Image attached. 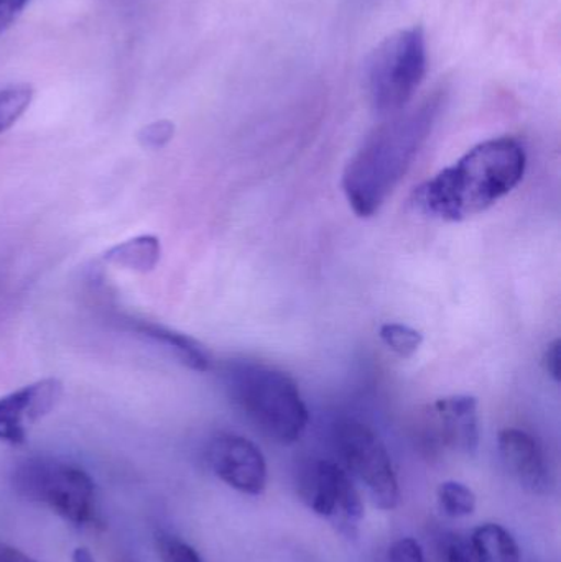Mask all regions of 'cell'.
<instances>
[{
	"instance_id": "obj_1",
	"label": "cell",
	"mask_w": 561,
	"mask_h": 562,
	"mask_svg": "<svg viewBox=\"0 0 561 562\" xmlns=\"http://www.w3.org/2000/svg\"><path fill=\"white\" fill-rule=\"evenodd\" d=\"M527 155L516 138L481 142L457 164L425 181L415 191L422 213L447 223H461L493 207L526 175Z\"/></svg>"
},
{
	"instance_id": "obj_2",
	"label": "cell",
	"mask_w": 561,
	"mask_h": 562,
	"mask_svg": "<svg viewBox=\"0 0 561 562\" xmlns=\"http://www.w3.org/2000/svg\"><path fill=\"white\" fill-rule=\"evenodd\" d=\"M440 109L441 98L434 95L399 112L359 148L343 175V191L356 216L368 220L384 206L430 137Z\"/></svg>"
},
{
	"instance_id": "obj_3",
	"label": "cell",
	"mask_w": 561,
	"mask_h": 562,
	"mask_svg": "<svg viewBox=\"0 0 561 562\" xmlns=\"http://www.w3.org/2000/svg\"><path fill=\"white\" fill-rule=\"evenodd\" d=\"M224 389L233 405L279 445H293L305 435L310 422L299 383L276 367L239 360L223 373Z\"/></svg>"
},
{
	"instance_id": "obj_4",
	"label": "cell",
	"mask_w": 561,
	"mask_h": 562,
	"mask_svg": "<svg viewBox=\"0 0 561 562\" xmlns=\"http://www.w3.org/2000/svg\"><path fill=\"white\" fill-rule=\"evenodd\" d=\"M20 497L49 508L75 527L96 521V485L85 469L53 458H30L12 472Z\"/></svg>"
},
{
	"instance_id": "obj_5",
	"label": "cell",
	"mask_w": 561,
	"mask_h": 562,
	"mask_svg": "<svg viewBox=\"0 0 561 562\" xmlns=\"http://www.w3.org/2000/svg\"><path fill=\"white\" fill-rule=\"evenodd\" d=\"M427 75V42L420 26L399 30L381 42L366 66L369 98L382 115H395L412 101Z\"/></svg>"
},
{
	"instance_id": "obj_6",
	"label": "cell",
	"mask_w": 561,
	"mask_h": 562,
	"mask_svg": "<svg viewBox=\"0 0 561 562\" xmlns=\"http://www.w3.org/2000/svg\"><path fill=\"white\" fill-rule=\"evenodd\" d=\"M336 449L351 474L381 510H394L401 502V487L384 442L369 426L343 422L336 426Z\"/></svg>"
},
{
	"instance_id": "obj_7",
	"label": "cell",
	"mask_w": 561,
	"mask_h": 562,
	"mask_svg": "<svg viewBox=\"0 0 561 562\" xmlns=\"http://www.w3.org/2000/svg\"><path fill=\"white\" fill-rule=\"evenodd\" d=\"M300 495L310 510L325 518L343 537H358L364 504L351 475L333 461L306 465L300 477Z\"/></svg>"
},
{
	"instance_id": "obj_8",
	"label": "cell",
	"mask_w": 561,
	"mask_h": 562,
	"mask_svg": "<svg viewBox=\"0 0 561 562\" xmlns=\"http://www.w3.org/2000/svg\"><path fill=\"white\" fill-rule=\"evenodd\" d=\"M206 458L213 474L234 491L253 497L266 491L269 481L266 458L250 439L221 432L207 445Z\"/></svg>"
},
{
	"instance_id": "obj_9",
	"label": "cell",
	"mask_w": 561,
	"mask_h": 562,
	"mask_svg": "<svg viewBox=\"0 0 561 562\" xmlns=\"http://www.w3.org/2000/svg\"><path fill=\"white\" fill-rule=\"evenodd\" d=\"M61 396L63 383L55 376L0 396V441L23 445L29 426L49 415Z\"/></svg>"
},
{
	"instance_id": "obj_10",
	"label": "cell",
	"mask_w": 561,
	"mask_h": 562,
	"mask_svg": "<svg viewBox=\"0 0 561 562\" xmlns=\"http://www.w3.org/2000/svg\"><path fill=\"white\" fill-rule=\"evenodd\" d=\"M500 454L509 474L532 494H547L552 479L542 446L523 429L507 428L497 438Z\"/></svg>"
},
{
	"instance_id": "obj_11",
	"label": "cell",
	"mask_w": 561,
	"mask_h": 562,
	"mask_svg": "<svg viewBox=\"0 0 561 562\" xmlns=\"http://www.w3.org/2000/svg\"><path fill=\"white\" fill-rule=\"evenodd\" d=\"M445 445L463 454H476L480 448L478 398L471 395L445 396L434 405Z\"/></svg>"
},
{
	"instance_id": "obj_12",
	"label": "cell",
	"mask_w": 561,
	"mask_h": 562,
	"mask_svg": "<svg viewBox=\"0 0 561 562\" xmlns=\"http://www.w3.org/2000/svg\"><path fill=\"white\" fill-rule=\"evenodd\" d=\"M131 326L135 333L167 347L188 369L197 372H207L211 369L210 353L204 349L203 344L198 342L193 337L168 329L160 324L148 323V321H131Z\"/></svg>"
},
{
	"instance_id": "obj_13",
	"label": "cell",
	"mask_w": 561,
	"mask_h": 562,
	"mask_svg": "<svg viewBox=\"0 0 561 562\" xmlns=\"http://www.w3.org/2000/svg\"><path fill=\"white\" fill-rule=\"evenodd\" d=\"M470 540L484 562H523L516 538L501 525H481Z\"/></svg>"
},
{
	"instance_id": "obj_14",
	"label": "cell",
	"mask_w": 561,
	"mask_h": 562,
	"mask_svg": "<svg viewBox=\"0 0 561 562\" xmlns=\"http://www.w3.org/2000/svg\"><path fill=\"white\" fill-rule=\"evenodd\" d=\"M160 257L161 246L157 237L154 236H141L125 240L105 254V260L114 266L141 273L152 272L157 267Z\"/></svg>"
},
{
	"instance_id": "obj_15",
	"label": "cell",
	"mask_w": 561,
	"mask_h": 562,
	"mask_svg": "<svg viewBox=\"0 0 561 562\" xmlns=\"http://www.w3.org/2000/svg\"><path fill=\"white\" fill-rule=\"evenodd\" d=\"M438 505L450 518H467L476 510V494L461 482L448 481L438 487Z\"/></svg>"
},
{
	"instance_id": "obj_16",
	"label": "cell",
	"mask_w": 561,
	"mask_h": 562,
	"mask_svg": "<svg viewBox=\"0 0 561 562\" xmlns=\"http://www.w3.org/2000/svg\"><path fill=\"white\" fill-rule=\"evenodd\" d=\"M382 342L391 349L395 356L402 359H411L422 344H424V334L407 324L401 323H385L382 324L379 330Z\"/></svg>"
},
{
	"instance_id": "obj_17",
	"label": "cell",
	"mask_w": 561,
	"mask_h": 562,
	"mask_svg": "<svg viewBox=\"0 0 561 562\" xmlns=\"http://www.w3.org/2000/svg\"><path fill=\"white\" fill-rule=\"evenodd\" d=\"M32 99L33 89L29 85H13L0 89V135L22 117Z\"/></svg>"
},
{
	"instance_id": "obj_18",
	"label": "cell",
	"mask_w": 561,
	"mask_h": 562,
	"mask_svg": "<svg viewBox=\"0 0 561 562\" xmlns=\"http://www.w3.org/2000/svg\"><path fill=\"white\" fill-rule=\"evenodd\" d=\"M158 553L164 562H203L198 551L180 538L171 535H158Z\"/></svg>"
},
{
	"instance_id": "obj_19",
	"label": "cell",
	"mask_w": 561,
	"mask_h": 562,
	"mask_svg": "<svg viewBox=\"0 0 561 562\" xmlns=\"http://www.w3.org/2000/svg\"><path fill=\"white\" fill-rule=\"evenodd\" d=\"M441 562H484L473 543L460 535H448L441 544Z\"/></svg>"
},
{
	"instance_id": "obj_20",
	"label": "cell",
	"mask_w": 561,
	"mask_h": 562,
	"mask_svg": "<svg viewBox=\"0 0 561 562\" xmlns=\"http://www.w3.org/2000/svg\"><path fill=\"white\" fill-rule=\"evenodd\" d=\"M384 562H428L424 548L414 538H401L389 547Z\"/></svg>"
},
{
	"instance_id": "obj_21",
	"label": "cell",
	"mask_w": 561,
	"mask_h": 562,
	"mask_svg": "<svg viewBox=\"0 0 561 562\" xmlns=\"http://www.w3.org/2000/svg\"><path fill=\"white\" fill-rule=\"evenodd\" d=\"M173 125L170 122H155L142 131L141 140L148 147H164L173 137Z\"/></svg>"
},
{
	"instance_id": "obj_22",
	"label": "cell",
	"mask_w": 561,
	"mask_h": 562,
	"mask_svg": "<svg viewBox=\"0 0 561 562\" xmlns=\"http://www.w3.org/2000/svg\"><path fill=\"white\" fill-rule=\"evenodd\" d=\"M29 0H0V33L5 32L25 9Z\"/></svg>"
},
{
	"instance_id": "obj_23",
	"label": "cell",
	"mask_w": 561,
	"mask_h": 562,
	"mask_svg": "<svg viewBox=\"0 0 561 562\" xmlns=\"http://www.w3.org/2000/svg\"><path fill=\"white\" fill-rule=\"evenodd\" d=\"M560 350L561 340L557 339L547 347L546 353H543V367H546V372L549 373L557 383H559L561 379Z\"/></svg>"
},
{
	"instance_id": "obj_24",
	"label": "cell",
	"mask_w": 561,
	"mask_h": 562,
	"mask_svg": "<svg viewBox=\"0 0 561 562\" xmlns=\"http://www.w3.org/2000/svg\"><path fill=\"white\" fill-rule=\"evenodd\" d=\"M0 562H35L29 554L9 544H0Z\"/></svg>"
},
{
	"instance_id": "obj_25",
	"label": "cell",
	"mask_w": 561,
	"mask_h": 562,
	"mask_svg": "<svg viewBox=\"0 0 561 562\" xmlns=\"http://www.w3.org/2000/svg\"><path fill=\"white\" fill-rule=\"evenodd\" d=\"M71 560L72 562H96L91 551L86 550V548H76V550L72 551Z\"/></svg>"
},
{
	"instance_id": "obj_26",
	"label": "cell",
	"mask_w": 561,
	"mask_h": 562,
	"mask_svg": "<svg viewBox=\"0 0 561 562\" xmlns=\"http://www.w3.org/2000/svg\"><path fill=\"white\" fill-rule=\"evenodd\" d=\"M122 562H132V561H122Z\"/></svg>"
}]
</instances>
